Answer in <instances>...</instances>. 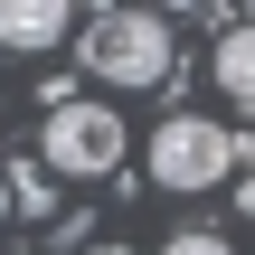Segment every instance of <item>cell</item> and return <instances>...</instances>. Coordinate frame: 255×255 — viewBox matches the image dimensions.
<instances>
[{
    "label": "cell",
    "instance_id": "cell-7",
    "mask_svg": "<svg viewBox=\"0 0 255 255\" xmlns=\"http://www.w3.org/2000/svg\"><path fill=\"white\" fill-rule=\"evenodd\" d=\"M9 208H47V170H38V161L9 170Z\"/></svg>",
    "mask_w": 255,
    "mask_h": 255
},
{
    "label": "cell",
    "instance_id": "cell-6",
    "mask_svg": "<svg viewBox=\"0 0 255 255\" xmlns=\"http://www.w3.org/2000/svg\"><path fill=\"white\" fill-rule=\"evenodd\" d=\"M161 255H237L218 227H180V237H161Z\"/></svg>",
    "mask_w": 255,
    "mask_h": 255
},
{
    "label": "cell",
    "instance_id": "cell-9",
    "mask_svg": "<svg viewBox=\"0 0 255 255\" xmlns=\"http://www.w3.org/2000/svg\"><path fill=\"white\" fill-rule=\"evenodd\" d=\"M237 161H246V170H255V132H237Z\"/></svg>",
    "mask_w": 255,
    "mask_h": 255
},
{
    "label": "cell",
    "instance_id": "cell-3",
    "mask_svg": "<svg viewBox=\"0 0 255 255\" xmlns=\"http://www.w3.org/2000/svg\"><path fill=\"white\" fill-rule=\"evenodd\" d=\"M38 170L114 180V170H123V114H114V104H76V95H57V104H47V132H38Z\"/></svg>",
    "mask_w": 255,
    "mask_h": 255
},
{
    "label": "cell",
    "instance_id": "cell-2",
    "mask_svg": "<svg viewBox=\"0 0 255 255\" xmlns=\"http://www.w3.org/2000/svg\"><path fill=\"white\" fill-rule=\"evenodd\" d=\"M142 170H151V189L199 199V189H218V180L237 170V132H227V123H208V114H170V123L142 142Z\"/></svg>",
    "mask_w": 255,
    "mask_h": 255
},
{
    "label": "cell",
    "instance_id": "cell-5",
    "mask_svg": "<svg viewBox=\"0 0 255 255\" xmlns=\"http://www.w3.org/2000/svg\"><path fill=\"white\" fill-rule=\"evenodd\" d=\"M208 76H218V95H227L237 114H255V19H237V28L218 38V57H208Z\"/></svg>",
    "mask_w": 255,
    "mask_h": 255
},
{
    "label": "cell",
    "instance_id": "cell-4",
    "mask_svg": "<svg viewBox=\"0 0 255 255\" xmlns=\"http://www.w3.org/2000/svg\"><path fill=\"white\" fill-rule=\"evenodd\" d=\"M76 38V9L66 0H9L0 9V47L9 57H47V47H66Z\"/></svg>",
    "mask_w": 255,
    "mask_h": 255
},
{
    "label": "cell",
    "instance_id": "cell-1",
    "mask_svg": "<svg viewBox=\"0 0 255 255\" xmlns=\"http://www.w3.org/2000/svg\"><path fill=\"white\" fill-rule=\"evenodd\" d=\"M180 47H170V19L161 9H95L85 19V76L95 85H170Z\"/></svg>",
    "mask_w": 255,
    "mask_h": 255
},
{
    "label": "cell",
    "instance_id": "cell-8",
    "mask_svg": "<svg viewBox=\"0 0 255 255\" xmlns=\"http://www.w3.org/2000/svg\"><path fill=\"white\" fill-rule=\"evenodd\" d=\"M237 218H255V170H246V180H237Z\"/></svg>",
    "mask_w": 255,
    "mask_h": 255
},
{
    "label": "cell",
    "instance_id": "cell-10",
    "mask_svg": "<svg viewBox=\"0 0 255 255\" xmlns=\"http://www.w3.org/2000/svg\"><path fill=\"white\" fill-rule=\"evenodd\" d=\"M0 227H9V170H0Z\"/></svg>",
    "mask_w": 255,
    "mask_h": 255
}]
</instances>
